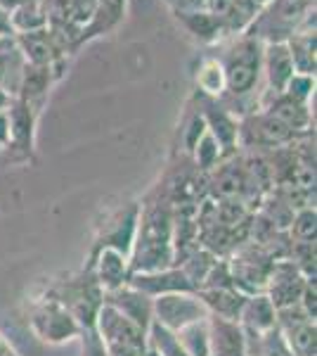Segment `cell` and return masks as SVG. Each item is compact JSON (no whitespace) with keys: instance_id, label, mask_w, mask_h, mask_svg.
<instances>
[{"instance_id":"4fadbf2b","label":"cell","mask_w":317,"mask_h":356,"mask_svg":"<svg viewBox=\"0 0 317 356\" xmlns=\"http://www.w3.org/2000/svg\"><path fill=\"white\" fill-rule=\"evenodd\" d=\"M105 302L109 307H114L119 314H123L126 318L132 321L135 325H140L142 330H149L154 321V300L147 295H142L140 290L130 288V285H123V288L107 292Z\"/></svg>"},{"instance_id":"5b68a950","label":"cell","mask_w":317,"mask_h":356,"mask_svg":"<svg viewBox=\"0 0 317 356\" xmlns=\"http://www.w3.org/2000/svg\"><path fill=\"white\" fill-rule=\"evenodd\" d=\"M275 261L277 259L273 254H268L261 245L251 243V240L239 243L225 257L234 288L241 290L244 295H258V292L265 290V283H268V275L273 271Z\"/></svg>"},{"instance_id":"30bf717a","label":"cell","mask_w":317,"mask_h":356,"mask_svg":"<svg viewBox=\"0 0 317 356\" xmlns=\"http://www.w3.org/2000/svg\"><path fill=\"white\" fill-rule=\"evenodd\" d=\"M88 266L93 268L97 285H100L105 295L107 292L123 288V285H128L130 273H132L128 257L121 254V252H117V250H109V247H102V250L90 252Z\"/></svg>"},{"instance_id":"52a82bcc","label":"cell","mask_w":317,"mask_h":356,"mask_svg":"<svg viewBox=\"0 0 317 356\" xmlns=\"http://www.w3.org/2000/svg\"><path fill=\"white\" fill-rule=\"evenodd\" d=\"M277 330L291 356H317V325L298 304L277 309Z\"/></svg>"},{"instance_id":"9c48e42d","label":"cell","mask_w":317,"mask_h":356,"mask_svg":"<svg viewBox=\"0 0 317 356\" xmlns=\"http://www.w3.org/2000/svg\"><path fill=\"white\" fill-rule=\"evenodd\" d=\"M308 283H313V280L305 278L291 259H277L273 264V271L268 275L263 292L268 295L275 309H284L298 304Z\"/></svg>"},{"instance_id":"8fae6325","label":"cell","mask_w":317,"mask_h":356,"mask_svg":"<svg viewBox=\"0 0 317 356\" xmlns=\"http://www.w3.org/2000/svg\"><path fill=\"white\" fill-rule=\"evenodd\" d=\"M206 328H209V356H246V332L239 321L209 314Z\"/></svg>"},{"instance_id":"cb8c5ba5","label":"cell","mask_w":317,"mask_h":356,"mask_svg":"<svg viewBox=\"0 0 317 356\" xmlns=\"http://www.w3.org/2000/svg\"><path fill=\"white\" fill-rule=\"evenodd\" d=\"M78 340H80V347H83V356H109L107 349L102 347L95 328H83Z\"/></svg>"},{"instance_id":"7a4b0ae2","label":"cell","mask_w":317,"mask_h":356,"mask_svg":"<svg viewBox=\"0 0 317 356\" xmlns=\"http://www.w3.org/2000/svg\"><path fill=\"white\" fill-rule=\"evenodd\" d=\"M40 292H45V295L55 297L60 304H65L69 312L74 314V318L80 323V328H93L95 316L100 312L102 302H105V292L97 285L93 268L88 264L76 273H67L62 278L48 280Z\"/></svg>"},{"instance_id":"5bb4252c","label":"cell","mask_w":317,"mask_h":356,"mask_svg":"<svg viewBox=\"0 0 317 356\" xmlns=\"http://www.w3.org/2000/svg\"><path fill=\"white\" fill-rule=\"evenodd\" d=\"M197 297L204 302L206 312L211 316L237 321L241 307H244L249 295H244V292L237 290L234 285H225V288H201L197 290Z\"/></svg>"},{"instance_id":"9a60e30c","label":"cell","mask_w":317,"mask_h":356,"mask_svg":"<svg viewBox=\"0 0 317 356\" xmlns=\"http://www.w3.org/2000/svg\"><path fill=\"white\" fill-rule=\"evenodd\" d=\"M239 325L244 332H265L273 330L277 325V309L273 307V302L268 300L265 292L258 295H249L239 312Z\"/></svg>"},{"instance_id":"ffe728a7","label":"cell","mask_w":317,"mask_h":356,"mask_svg":"<svg viewBox=\"0 0 317 356\" xmlns=\"http://www.w3.org/2000/svg\"><path fill=\"white\" fill-rule=\"evenodd\" d=\"M317 233V214L315 207H303L293 211V219L286 228V238L291 243H315Z\"/></svg>"},{"instance_id":"277c9868","label":"cell","mask_w":317,"mask_h":356,"mask_svg":"<svg viewBox=\"0 0 317 356\" xmlns=\"http://www.w3.org/2000/svg\"><path fill=\"white\" fill-rule=\"evenodd\" d=\"M93 328L109 356H147V330L128 321L107 302H102Z\"/></svg>"},{"instance_id":"8992f818","label":"cell","mask_w":317,"mask_h":356,"mask_svg":"<svg viewBox=\"0 0 317 356\" xmlns=\"http://www.w3.org/2000/svg\"><path fill=\"white\" fill-rule=\"evenodd\" d=\"M204 318H209V312L197 297V292H173V295H161L154 300V323L164 325L171 332H178L185 325Z\"/></svg>"},{"instance_id":"ac0fdd59","label":"cell","mask_w":317,"mask_h":356,"mask_svg":"<svg viewBox=\"0 0 317 356\" xmlns=\"http://www.w3.org/2000/svg\"><path fill=\"white\" fill-rule=\"evenodd\" d=\"M246 356H291L284 337L275 325L265 332H246Z\"/></svg>"},{"instance_id":"d4e9b609","label":"cell","mask_w":317,"mask_h":356,"mask_svg":"<svg viewBox=\"0 0 317 356\" xmlns=\"http://www.w3.org/2000/svg\"><path fill=\"white\" fill-rule=\"evenodd\" d=\"M298 307L303 309V314L308 316V318L317 321V288H315V283L305 285L301 300H298Z\"/></svg>"},{"instance_id":"484cf974","label":"cell","mask_w":317,"mask_h":356,"mask_svg":"<svg viewBox=\"0 0 317 356\" xmlns=\"http://www.w3.org/2000/svg\"><path fill=\"white\" fill-rule=\"evenodd\" d=\"M0 356H22L17 352V347L12 342H10V337L5 335L3 330H0Z\"/></svg>"},{"instance_id":"7402d4cb","label":"cell","mask_w":317,"mask_h":356,"mask_svg":"<svg viewBox=\"0 0 317 356\" xmlns=\"http://www.w3.org/2000/svg\"><path fill=\"white\" fill-rule=\"evenodd\" d=\"M147 340H149V349H154L159 356H189L185 352V347L178 342L175 332L166 330L164 325L154 323V321L147 330Z\"/></svg>"},{"instance_id":"6da1fadb","label":"cell","mask_w":317,"mask_h":356,"mask_svg":"<svg viewBox=\"0 0 317 356\" xmlns=\"http://www.w3.org/2000/svg\"><path fill=\"white\" fill-rule=\"evenodd\" d=\"M130 271H164L175 266L173 257V204L169 197L140 204L135 243L130 250Z\"/></svg>"},{"instance_id":"7c38bea8","label":"cell","mask_w":317,"mask_h":356,"mask_svg":"<svg viewBox=\"0 0 317 356\" xmlns=\"http://www.w3.org/2000/svg\"><path fill=\"white\" fill-rule=\"evenodd\" d=\"M130 288L140 290L142 295L157 300L161 295H173V292H194L192 283L185 278L180 266H171L164 271H147V273H130Z\"/></svg>"},{"instance_id":"d6986e66","label":"cell","mask_w":317,"mask_h":356,"mask_svg":"<svg viewBox=\"0 0 317 356\" xmlns=\"http://www.w3.org/2000/svg\"><path fill=\"white\" fill-rule=\"evenodd\" d=\"M31 112L24 105H17L8 112V131H10V140H12L15 147H22V150H28L31 145Z\"/></svg>"},{"instance_id":"603a6c76","label":"cell","mask_w":317,"mask_h":356,"mask_svg":"<svg viewBox=\"0 0 317 356\" xmlns=\"http://www.w3.org/2000/svg\"><path fill=\"white\" fill-rule=\"evenodd\" d=\"M194 150H197V164L201 171H209L213 164H216L218 154H221V145L216 143V138L211 134H204L199 138V143L194 145Z\"/></svg>"},{"instance_id":"e0dca14e","label":"cell","mask_w":317,"mask_h":356,"mask_svg":"<svg viewBox=\"0 0 317 356\" xmlns=\"http://www.w3.org/2000/svg\"><path fill=\"white\" fill-rule=\"evenodd\" d=\"M216 264H218L216 254H211V252L204 250V247H197V250L189 252L185 259H182L180 264H175V266H180V271L185 273V278L192 283L194 292H197Z\"/></svg>"},{"instance_id":"44dd1931","label":"cell","mask_w":317,"mask_h":356,"mask_svg":"<svg viewBox=\"0 0 317 356\" xmlns=\"http://www.w3.org/2000/svg\"><path fill=\"white\" fill-rule=\"evenodd\" d=\"M175 337L185 347V352L189 356H209V328H206V318L180 328L175 332Z\"/></svg>"},{"instance_id":"2e32d148","label":"cell","mask_w":317,"mask_h":356,"mask_svg":"<svg viewBox=\"0 0 317 356\" xmlns=\"http://www.w3.org/2000/svg\"><path fill=\"white\" fill-rule=\"evenodd\" d=\"M258 69L253 53H237L228 67V86L232 93H246L256 83Z\"/></svg>"},{"instance_id":"ba28073f","label":"cell","mask_w":317,"mask_h":356,"mask_svg":"<svg viewBox=\"0 0 317 356\" xmlns=\"http://www.w3.org/2000/svg\"><path fill=\"white\" fill-rule=\"evenodd\" d=\"M137 219H140V204L130 202L128 207H121L119 211L107 216L105 223H100L93 250L109 247V250H117L121 254L130 257L132 243H135Z\"/></svg>"},{"instance_id":"3957f363","label":"cell","mask_w":317,"mask_h":356,"mask_svg":"<svg viewBox=\"0 0 317 356\" xmlns=\"http://www.w3.org/2000/svg\"><path fill=\"white\" fill-rule=\"evenodd\" d=\"M26 321L33 335H36L40 342L53 344V347L78 340L80 332H83L80 323L74 318V314L69 312L65 304H60L55 297L45 295V292H38V295L28 302Z\"/></svg>"},{"instance_id":"4316f807","label":"cell","mask_w":317,"mask_h":356,"mask_svg":"<svg viewBox=\"0 0 317 356\" xmlns=\"http://www.w3.org/2000/svg\"><path fill=\"white\" fill-rule=\"evenodd\" d=\"M147 356H159V354L154 352V349H147Z\"/></svg>"}]
</instances>
